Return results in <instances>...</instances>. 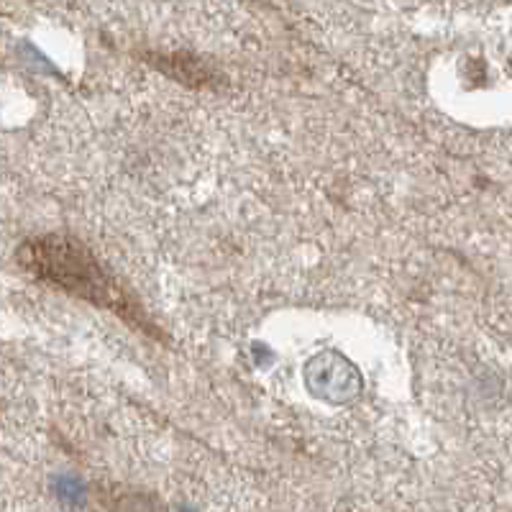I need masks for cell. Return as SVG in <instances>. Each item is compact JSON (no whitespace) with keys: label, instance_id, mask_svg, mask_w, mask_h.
Masks as SVG:
<instances>
[{"label":"cell","instance_id":"7a4b0ae2","mask_svg":"<svg viewBox=\"0 0 512 512\" xmlns=\"http://www.w3.org/2000/svg\"><path fill=\"white\" fill-rule=\"evenodd\" d=\"M98 512H169L159 497L141 489L111 487L100 492Z\"/></svg>","mask_w":512,"mask_h":512},{"label":"cell","instance_id":"6da1fadb","mask_svg":"<svg viewBox=\"0 0 512 512\" xmlns=\"http://www.w3.org/2000/svg\"><path fill=\"white\" fill-rule=\"evenodd\" d=\"M18 264L44 285L111 310L139 331H154L152 323H146L144 308L131 297V292L118 285L108 269L95 259L93 251L77 239L62 233L34 236L18 249Z\"/></svg>","mask_w":512,"mask_h":512}]
</instances>
